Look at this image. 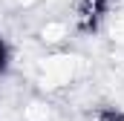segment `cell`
I'll use <instances>...</instances> for the list:
<instances>
[{"mask_svg": "<svg viewBox=\"0 0 124 121\" xmlns=\"http://www.w3.org/2000/svg\"><path fill=\"white\" fill-rule=\"evenodd\" d=\"M113 0H75V26L81 35H95L110 17Z\"/></svg>", "mask_w": 124, "mask_h": 121, "instance_id": "obj_1", "label": "cell"}, {"mask_svg": "<svg viewBox=\"0 0 124 121\" xmlns=\"http://www.w3.org/2000/svg\"><path fill=\"white\" fill-rule=\"evenodd\" d=\"M93 121H124V110H118V107H98Z\"/></svg>", "mask_w": 124, "mask_h": 121, "instance_id": "obj_2", "label": "cell"}, {"mask_svg": "<svg viewBox=\"0 0 124 121\" xmlns=\"http://www.w3.org/2000/svg\"><path fill=\"white\" fill-rule=\"evenodd\" d=\"M9 66H12V46H9V40L0 35V75H6Z\"/></svg>", "mask_w": 124, "mask_h": 121, "instance_id": "obj_3", "label": "cell"}]
</instances>
